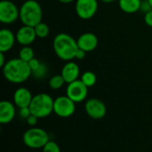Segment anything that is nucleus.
<instances>
[{"label":"nucleus","mask_w":152,"mask_h":152,"mask_svg":"<svg viewBox=\"0 0 152 152\" xmlns=\"http://www.w3.org/2000/svg\"><path fill=\"white\" fill-rule=\"evenodd\" d=\"M2 70L4 78L12 84H22L32 76L28 63L20 58L8 60Z\"/></svg>","instance_id":"obj_1"},{"label":"nucleus","mask_w":152,"mask_h":152,"mask_svg":"<svg viewBox=\"0 0 152 152\" xmlns=\"http://www.w3.org/2000/svg\"><path fill=\"white\" fill-rule=\"evenodd\" d=\"M53 49L59 59L69 61L76 59L78 45L77 40L67 33L57 34L53 40Z\"/></svg>","instance_id":"obj_2"},{"label":"nucleus","mask_w":152,"mask_h":152,"mask_svg":"<svg viewBox=\"0 0 152 152\" xmlns=\"http://www.w3.org/2000/svg\"><path fill=\"white\" fill-rule=\"evenodd\" d=\"M43 20V9L37 0H26L20 6V20L22 25L36 27Z\"/></svg>","instance_id":"obj_3"},{"label":"nucleus","mask_w":152,"mask_h":152,"mask_svg":"<svg viewBox=\"0 0 152 152\" xmlns=\"http://www.w3.org/2000/svg\"><path fill=\"white\" fill-rule=\"evenodd\" d=\"M54 100L46 93H40L33 96L32 102L29 105L31 114L38 118L48 117L53 112Z\"/></svg>","instance_id":"obj_4"},{"label":"nucleus","mask_w":152,"mask_h":152,"mask_svg":"<svg viewBox=\"0 0 152 152\" xmlns=\"http://www.w3.org/2000/svg\"><path fill=\"white\" fill-rule=\"evenodd\" d=\"M49 141V135L46 131L39 127L33 126L23 134V142L30 149H43Z\"/></svg>","instance_id":"obj_5"},{"label":"nucleus","mask_w":152,"mask_h":152,"mask_svg":"<svg viewBox=\"0 0 152 152\" xmlns=\"http://www.w3.org/2000/svg\"><path fill=\"white\" fill-rule=\"evenodd\" d=\"M20 20V7L11 0L0 2V21L3 24L10 25Z\"/></svg>","instance_id":"obj_6"},{"label":"nucleus","mask_w":152,"mask_h":152,"mask_svg":"<svg viewBox=\"0 0 152 152\" xmlns=\"http://www.w3.org/2000/svg\"><path fill=\"white\" fill-rule=\"evenodd\" d=\"M99 0H76L75 12L81 20H90L97 12Z\"/></svg>","instance_id":"obj_7"},{"label":"nucleus","mask_w":152,"mask_h":152,"mask_svg":"<svg viewBox=\"0 0 152 152\" xmlns=\"http://www.w3.org/2000/svg\"><path fill=\"white\" fill-rule=\"evenodd\" d=\"M76 110V102L67 95L59 96L54 99L53 112L60 118H69Z\"/></svg>","instance_id":"obj_8"},{"label":"nucleus","mask_w":152,"mask_h":152,"mask_svg":"<svg viewBox=\"0 0 152 152\" xmlns=\"http://www.w3.org/2000/svg\"><path fill=\"white\" fill-rule=\"evenodd\" d=\"M88 94V87L80 80L68 84L66 88V95L76 103L84 102Z\"/></svg>","instance_id":"obj_9"},{"label":"nucleus","mask_w":152,"mask_h":152,"mask_svg":"<svg viewBox=\"0 0 152 152\" xmlns=\"http://www.w3.org/2000/svg\"><path fill=\"white\" fill-rule=\"evenodd\" d=\"M86 114L93 119H102L107 113L105 103L97 98H90L85 103Z\"/></svg>","instance_id":"obj_10"},{"label":"nucleus","mask_w":152,"mask_h":152,"mask_svg":"<svg viewBox=\"0 0 152 152\" xmlns=\"http://www.w3.org/2000/svg\"><path fill=\"white\" fill-rule=\"evenodd\" d=\"M15 35L17 43L21 46L31 45L37 37L36 35L35 28L27 25H22L21 27H20Z\"/></svg>","instance_id":"obj_11"},{"label":"nucleus","mask_w":152,"mask_h":152,"mask_svg":"<svg viewBox=\"0 0 152 152\" xmlns=\"http://www.w3.org/2000/svg\"><path fill=\"white\" fill-rule=\"evenodd\" d=\"M77 43L79 49L85 51L86 53H90L96 49L99 41L95 34L92 32H85L77 37Z\"/></svg>","instance_id":"obj_12"},{"label":"nucleus","mask_w":152,"mask_h":152,"mask_svg":"<svg viewBox=\"0 0 152 152\" xmlns=\"http://www.w3.org/2000/svg\"><path fill=\"white\" fill-rule=\"evenodd\" d=\"M61 75L64 78L66 84H69L71 82H74L77 80L80 77V68L78 64L73 61H66V63L63 65Z\"/></svg>","instance_id":"obj_13"},{"label":"nucleus","mask_w":152,"mask_h":152,"mask_svg":"<svg viewBox=\"0 0 152 152\" xmlns=\"http://www.w3.org/2000/svg\"><path fill=\"white\" fill-rule=\"evenodd\" d=\"M12 99H13V103L19 109L27 108L29 107L33 99V95L28 88L21 86L16 89V91L13 94Z\"/></svg>","instance_id":"obj_14"},{"label":"nucleus","mask_w":152,"mask_h":152,"mask_svg":"<svg viewBox=\"0 0 152 152\" xmlns=\"http://www.w3.org/2000/svg\"><path fill=\"white\" fill-rule=\"evenodd\" d=\"M16 41V35L9 28H2L0 30V52L7 53L12 49Z\"/></svg>","instance_id":"obj_15"},{"label":"nucleus","mask_w":152,"mask_h":152,"mask_svg":"<svg viewBox=\"0 0 152 152\" xmlns=\"http://www.w3.org/2000/svg\"><path fill=\"white\" fill-rule=\"evenodd\" d=\"M16 115V108L13 102L2 101L0 102V123L8 124L13 120Z\"/></svg>","instance_id":"obj_16"},{"label":"nucleus","mask_w":152,"mask_h":152,"mask_svg":"<svg viewBox=\"0 0 152 152\" xmlns=\"http://www.w3.org/2000/svg\"><path fill=\"white\" fill-rule=\"evenodd\" d=\"M142 0H118V6L126 13H135L140 11Z\"/></svg>","instance_id":"obj_17"},{"label":"nucleus","mask_w":152,"mask_h":152,"mask_svg":"<svg viewBox=\"0 0 152 152\" xmlns=\"http://www.w3.org/2000/svg\"><path fill=\"white\" fill-rule=\"evenodd\" d=\"M18 58H20V60H22L26 62H28L33 58H35V52L30 45L21 46V48L20 49L19 53H18Z\"/></svg>","instance_id":"obj_18"},{"label":"nucleus","mask_w":152,"mask_h":152,"mask_svg":"<svg viewBox=\"0 0 152 152\" xmlns=\"http://www.w3.org/2000/svg\"><path fill=\"white\" fill-rule=\"evenodd\" d=\"M80 80L89 88V87L94 86L96 84L97 77H96V75L93 71L87 70V71H85L80 76Z\"/></svg>","instance_id":"obj_19"},{"label":"nucleus","mask_w":152,"mask_h":152,"mask_svg":"<svg viewBox=\"0 0 152 152\" xmlns=\"http://www.w3.org/2000/svg\"><path fill=\"white\" fill-rule=\"evenodd\" d=\"M64 84H66V82L61 74L53 76L49 79V82H48L49 87L53 90H59V89L62 88Z\"/></svg>","instance_id":"obj_20"},{"label":"nucleus","mask_w":152,"mask_h":152,"mask_svg":"<svg viewBox=\"0 0 152 152\" xmlns=\"http://www.w3.org/2000/svg\"><path fill=\"white\" fill-rule=\"evenodd\" d=\"M35 31L38 38H46L50 34V28L46 23L41 21L35 27Z\"/></svg>","instance_id":"obj_21"},{"label":"nucleus","mask_w":152,"mask_h":152,"mask_svg":"<svg viewBox=\"0 0 152 152\" xmlns=\"http://www.w3.org/2000/svg\"><path fill=\"white\" fill-rule=\"evenodd\" d=\"M48 71H49L48 66L45 62L41 61L40 65L35 70L31 71V73H32V77H34L35 78H37V79H43V78H45L47 76Z\"/></svg>","instance_id":"obj_22"},{"label":"nucleus","mask_w":152,"mask_h":152,"mask_svg":"<svg viewBox=\"0 0 152 152\" xmlns=\"http://www.w3.org/2000/svg\"><path fill=\"white\" fill-rule=\"evenodd\" d=\"M43 152H61V149L59 145L53 142V141H49L43 148Z\"/></svg>","instance_id":"obj_23"},{"label":"nucleus","mask_w":152,"mask_h":152,"mask_svg":"<svg viewBox=\"0 0 152 152\" xmlns=\"http://www.w3.org/2000/svg\"><path fill=\"white\" fill-rule=\"evenodd\" d=\"M19 116L23 118V119H27L30 115H31V111H30V109L29 107H27V108H20L19 109Z\"/></svg>","instance_id":"obj_24"},{"label":"nucleus","mask_w":152,"mask_h":152,"mask_svg":"<svg viewBox=\"0 0 152 152\" xmlns=\"http://www.w3.org/2000/svg\"><path fill=\"white\" fill-rule=\"evenodd\" d=\"M152 9V6L151 4L147 1V0H142V4H141V7H140V11L142 12L144 14L148 12H150Z\"/></svg>","instance_id":"obj_25"},{"label":"nucleus","mask_w":152,"mask_h":152,"mask_svg":"<svg viewBox=\"0 0 152 152\" xmlns=\"http://www.w3.org/2000/svg\"><path fill=\"white\" fill-rule=\"evenodd\" d=\"M28 65H29V68H30L31 71H33V70H35V69L40 65L41 61H40L37 58L35 57V58H33L30 61H28Z\"/></svg>","instance_id":"obj_26"},{"label":"nucleus","mask_w":152,"mask_h":152,"mask_svg":"<svg viewBox=\"0 0 152 152\" xmlns=\"http://www.w3.org/2000/svg\"><path fill=\"white\" fill-rule=\"evenodd\" d=\"M144 21L147 26L152 28V9L144 14Z\"/></svg>","instance_id":"obj_27"},{"label":"nucleus","mask_w":152,"mask_h":152,"mask_svg":"<svg viewBox=\"0 0 152 152\" xmlns=\"http://www.w3.org/2000/svg\"><path fill=\"white\" fill-rule=\"evenodd\" d=\"M37 119H38V118H37L36 116H34L33 114H31V115L26 119V122H27L29 126H34L37 123Z\"/></svg>","instance_id":"obj_28"},{"label":"nucleus","mask_w":152,"mask_h":152,"mask_svg":"<svg viewBox=\"0 0 152 152\" xmlns=\"http://www.w3.org/2000/svg\"><path fill=\"white\" fill-rule=\"evenodd\" d=\"M87 53H86L85 51L81 50V49H78V51L77 52V54H76V59L77 60H83L86 55Z\"/></svg>","instance_id":"obj_29"},{"label":"nucleus","mask_w":152,"mask_h":152,"mask_svg":"<svg viewBox=\"0 0 152 152\" xmlns=\"http://www.w3.org/2000/svg\"><path fill=\"white\" fill-rule=\"evenodd\" d=\"M5 53H1L0 52V67L3 68L4 66V64L6 63L7 61H5Z\"/></svg>","instance_id":"obj_30"},{"label":"nucleus","mask_w":152,"mask_h":152,"mask_svg":"<svg viewBox=\"0 0 152 152\" xmlns=\"http://www.w3.org/2000/svg\"><path fill=\"white\" fill-rule=\"evenodd\" d=\"M60 3L61 4H71L73 2H76V0H58Z\"/></svg>","instance_id":"obj_31"},{"label":"nucleus","mask_w":152,"mask_h":152,"mask_svg":"<svg viewBox=\"0 0 152 152\" xmlns=\"http://www.w3.org/2000/svg\"><path fill=\"white\" fill-rule=\"evenodd\" d=\"M100 1H102L103 3H106V4H110V3H112V2H114L116 0H100Z\"/></svg>","instance_id":"obj_32"},{"label":"nucleus","mask_w":152,"mask_h":152,"mask_svg":"<svg viewBox=\"0 0 152 152\" xmlns=\"http://www.w3.org/2000/svg\"><path fill=\"white\" fill-rule=\"evenodd\" d=\"M147 1H148V2H149L150 4H151V5L152 6V0H147Z\"/></svg>","instance_id":"obj_33"},{"label":"nucleus","mask_w":152,"mask_h":152,"mask_svg":"<svg viewBox=\"0 0 152 152\" xmlns=\"http://www.w3.org/2000/svg\"><path fill=\"white\" fill-rule=\"evenodd\" d=\"M151 60H152V51H151Z\"/></svg>","instance_id":"obj_34"}]
</instances>
